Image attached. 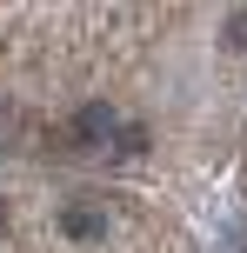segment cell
I'll return each instance as SVG.
<instances>
[{
	"label": "cell",
	"mask_w": 247,
	"mask_h": 253,
	"mask_svg": "<svg viewBox=\"0 0 247 253\" xmlns=\"http://www.w3.org/2000/svg\"><path fill=\"white\" fill-rule=\"evenodd\" d=\"M114 153H147V126H114Z\"/></svg>",
	"instance_id": "obj_3"
},
{
	"label": "cell",
	"mask_w": 247,
	"mask_h": 253,
	"mask_svg": "<svg viewBox=\"0 0 247 253\" xmlns=\"http://www.w3.org/2000/svg\"><path fill=\"white\" fill-rule=\"evenodd\" d=\"M80 140H114V107H87V114L74 120Z\"/></svg>",
	"instance_id": "obj_2"
},
{
	"label": "cell",
	"mask_w": 247,
	"mask_h": 253,
	"mask_svg": "<svg viewBox=\"0 0 247 253\" xmlns=\"http://www.w3.org/2000/svg\"><path fill=\"white\" fill-rule=\"evenodd\" d=\"M221 40H227V47H247V13H227V27H221Z\"/></svg>",
	"instance_id": "obj_4"
},
{
	"label": "cell",
	"mask_w": 247,
	"mask_h": 253,
	"mask_svg": "<svg viewBox=\"0 0 247 253\" xmlns=\"http://www.w3.org/2000/svg\"><path fill=\"white\" fill-rule=\"evenodd\" d=\"M60 227L74 233V240H100V233H107V213H100V207H67Z\"/></svg>",
	"instance_id": "obj_1"
}]
</instances>
